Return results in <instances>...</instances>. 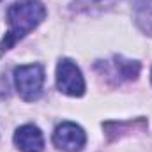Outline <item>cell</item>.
Here are the masks:
<instances>
[{
    "instance_id": "6da1fadb",
    "label": "cell",
    "mask_w": 152,
    "mask_h": 152,
    "mask_svg": "<svg viewBox=\"0 0 152 152\" xmlns=\"http://www.w3.org/2000/svg\"><path fill=\"white\" fill-rule=\"evenodd\" d=\"M46 18V7L41 0H20L7 9L9 30L0 42V51L11 50L18 41L30 34Z\"/></svg>"
},
{
    "instance_id": "7a4b0ae2",
    "label": "cell",
    "mask_w": 152,
    "mask_h": 152,
    "mask_svg": "<svg viewBox=\"0 0 152 152\" xmlns=\"http://www.w3.org/2000/svg\"><path fill=\"white\" fill-rule=\"evenodd\" d=\"M14 85L18 94L25 101H36L44 85V67L41 64H27L18 66L14 69Z\"/></svg>"
},
{
    "instance_id": "3957f363",
    "label": "cell",
    "mask_w": 152,
    "mask_h": 152,
    "mask_svg": "<svg viewBox=\"0 0 152 152\" xmlns=\"http://www.w3.org/2000/svg\"><path fill=\"white\" fill-rule=\"evenodd\" d=\"M57 87L62 94L71 97H81L85 94V80L71 58H62L57 66Z\"/></svg>"
},
{
    "instance_id": "277c9868",
    "label": "cell",
    "mask_w": 152,
    "mask_h": 152,
    "mask_svg": "<svg viewBox=\"0 0 152 152\" xmlns=\"http://www.w3.org/2000/svg\"><path fill=\"white\" fill-rule=\"evenodd\" d=\"M53 145L64 152H80L87 143L85 131L75 122H62L53 131Z\"/></svg>"
},
{
    "instance_id": "5b68a950",
    "label": "cell",
    "mask_w": 152,
    "mask_h": 152,
    "mask_svg": "<svg viewBox=\"0 0 152 152\" xmlns=\"http://www.w3.org/2000/svg\"><path fill=\"white\" fill-rule=\"evenodd\" d=\"M14 145L21 152H42L44 149V136L37 126L25 124L16 129L14 133Z\"/></svg>"
},
{
    "instance_id": "8992f818",
    "label": "cell",
    "mask_w": 152,
    "mask_h": 152,
    "mask_svg": "<svg viewBox=\"0 0 152 152\" xmlns=\"http://www.w3.org/2000/svg\"><path fill=\"white\" fill-rule=\"evenodd\" d=\"M112 64V71L108 76H115L117 81H124V80H136L140 75V62L136 60H126L124 57H113Z\"/></svg>"
},
{
    "instance_id": "52a82bcc",
    "label": "cell",
    "mask_w": 152,
    "mask_h": 152,
    "mask_svg": "<svg viewBox=\"0 0 152 152\" xmlns=\"http://www.w3.org/2000/svg\"><path fill=\"white\" fill-rule=\"evenodd\" d=\"M117 2H120V0H76L71 9H75V11H87V12L94 11V9H101L103 11V9L113 7ZM133 5H134V9L138 12V11H143L147 7H151L152 0H133Z\"/></svg>"
},
{
    "instance_id": "ba28073f",
    "label": "cell",
    "mask_w": 152,
    "mask_h": 152,
    "mask_svg": "<svg viewBox=\"0 0 152 152\" xmlns=\"http://www.w3.org/2000/svg\"><path fill=\"white\" fill-rule=\"evenodd\" d=\"M151 81H152V69H151Z\"/></svg>"
}]
</instances>
